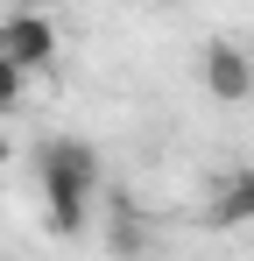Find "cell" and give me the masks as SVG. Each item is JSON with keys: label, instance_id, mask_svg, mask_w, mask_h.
<instances>
[{"label": "cell", "instance_id": "cell-5", "mask_svg": "<svg viewBox=\"0 0 254 261\" xmlns=\"http://www.w3.org/2000/svg\"><path fill=\"white\" fill-rule=\"evenodd\" d=\"M21 78H29V71H21L14 57H0V113H14V106H21Z\"/></svg>", "mask_w": 254, "mask_h": 261}, {"label": "cell", "instance_id": "cell-2", "mask_svg": "<svg viewBox=\"0 0 254 261\" xmlns=\"http://www.w3.org/2000/svg\"><path fill=\"white\" fill-rule=\"evenodd\" d=\"M57 49H64V36H57V21H49L42 7H14V14L0 21V57H14L21 71H49Z\"/></svg>", "mask_w": 254, "mask_h": 261}, {"label": "cell", "instance_id": "cell-1", "mask_svg": "<svg viewBox=\"0 0 254 261\" xmlns=\"http://www.w3.org/2000/svg\"><path fill=\"white\" fill-rule=\"evenodd\" d=\"M36 176H42V198H49V226L57 233H78L85 226V205L99 191V148L64 134V141H42L36 148Z\"/></svg>", "mask_w": 254, "mask_h": 261}, {"label": "cell", "instance_id": "cell-4", "mask_svg": "<svg viewBox=\"0 0 254 261\" xmlns=\"http://www.w3.org/2000/svg\"><path fill=\"white\" fill-rule=\"evenodd\" d=\"M212 219H219V226H254V170H240V176H226V184H219Z\"/></svg>", "mask_w": 254, "mask_h": 261}, {"label": "cell", "instance_id": "cell-6", "mask_svg": "<svg viewBox=\"0 0 254 261\" xmlns=\"http://www.w3.org/2000/svg\"><path fill=\"white\" fill-rule=\"evenodd\" d=\"M113 247H141V226L127 212V198H120V219H113Z\"/></svg>", "mask_w": 254, "mask_h": 261}, {"label": "cell", "instance_id": "cell-3", "mask_svg": "<svg viewBox=\"0 0 254 261\" xmlns=\"http://www.w3.org/2000/svg\"><path fill=\"white\" fill-rule=\"evenodd\" d=\"M205 92L219 99V106H240V99H254V64H247V49L212 43V49H205Z\"/></svg>", "mask_w": 254, "mask_h": 261}]
</instances>
